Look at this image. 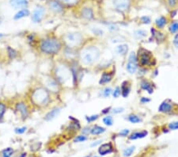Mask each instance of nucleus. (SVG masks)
I'll return each mask as SVG.
<instances>
[{"label": "nucleus", "instance_id": "obj_1", "mask_svg": "<svg viewBox=\"0 0 178 157\" xmlns=\"http://www.w3.org/2000/svg\"><path fill=\"white\" fill-rule=\"evenodd\" d=\"M62 44L59 39L55 37H48L40 41V49L47 55H55L60 51Z\"/></svg>", "mask_w": 178, "mask_h": 157}, {"label": "nucleus", "instance_id": "obj_2", "mask_svg": "<svg viewBox=\"0 0 178 157\" xmlns=\"http://www.w3.org/2000/svg\"><path fill=\"white\" fill-rule=\"evenodd\" d=\"M100 56V52L98 48L96 46H89L85 48L83 51L81 52V58L83 64L86 65H93L99 59Z\"/></svg>", "mask_w": 178, "mask_h": 157}, {"label": "nucleus", "instance_id": "obj_3", "mask_svg": "<svg viewBox=\"0 0 178 157\" xmlns=\"http://www.w3.org/2000/svg\"><path fill=\"white\" fill-rule=\"evenodd\" d=\"M31 99L35 104L39 106H44L49 102L50 96L47 91H46L45 89L37 88L32 92Z\"/></svg>", "mask_w": 178, "mask_h": 157}, {"label": "nucleus", "instance_id": "obj_4", "mask_svg": "<svg viewBox=\"0 0 178 157\" xmlns=\"http://www.w3.org/2000/svg\"><path fill=\"white\" fill-rule=\"evenodd\" d=\"M137 59H138V64L142 67L152 66L155 64V61L153 58L152 53L143 48H140L138 49Z\"/></svg>", "mask_w": 178, "mask_h": 157}, {"label": "nucleus", "instance_id": "obj_5", "mask_svg": "<svg viewBox=\"0 0 178 157\" xmlns=\"http://www.w3.org/2000/svg\"><path fill=\"white\" fill-rule=\"evenodd\" d=\"M55 76H56L57 80L62 83H65L69 80H73L72 78L71 71L66 66H59L56 68L55 72Z\"/></svg>", "mask_w": 178, "mask_h": 157}, {"label": "nucleus", "instance_id": "obj_6", "mask_svg": "<svg viewBox=\"0 0 178 157\" xmlns=\"http://www.w3.org/2000/svg\"><path fill=\"white\" fill-rule=\"evenodd\" d=\"M46 13V9L44 6L37 5L32 12V21L33 23H40L44 18Z\"/></svg>", "mask_w": 178, "mask_h": 157}, {"label": "nucleus", "instance_id": "obj_7", "mask_svg": "<svg viewBox=\"0 0 178 157\" xmlns=\"http://www.w3.org/2000/svg\"><path fill=\"white\" fill-rule=\"evenodd\" d=\"M83 38L80 33H70L65 36V41L70 47H74L78 45L82 41Z\"/></svg>", "mask_w": 178, "mask_h": 157}, {"label": "nucleus", "instance_id": "obj_8", "mask_svg": "<svg viewBox=\"0 0 178 157\" xmlns=\"http://www.w3.org/2000/svg\"><path fill=\"white\" fill-rule=\"evenodd\" d=\"M138 59L137 55L134 52L130 53L128 57V61H127V65H126V69L130 74H134L138 69Z\"/></svg>", "mask_w": 178, "mask_h": 157}, {"label": "nucleus", "instance_id": "obj_9", "mask_svg": "<svg viewBox=\"0 0 178 157\" xmlns=\"http://www.w3.org/2000/svg\"><path fill=\"white\" fill-rule=\"evenodd\" d=\"M114 8L119 13H126L131 6V0H112Z\"/></svg>", "mask_w": 178, "mask_h": 157}, {"label": "nucleus", "instance_id": "obj_10", "mask_svg": "<svg viewBox=\"0 0 178 157\" xmlns=\"http://www.w3.org/2000/svg\"><path fill=\"white\" fill-rule=\"evenodd\" d=\"M47 5L51 11L55 12L56 14L62 13L63 10H64V6L59 2V0H49V2H47Z\"/></svg>", "mask_w": 178, "mask_h": 157}, {"label": "nucleus", "instance_id": "obj_11", "mask_svg": "<svg viewBox=\"0 0 178 157\" xmlns=\"http://www.w3.org/2000/svg\"><path fill=\"white\" fill-rule=\"evenodd\" d=\"M29 2L28 0H9V5L15 10L27 8Z\"/></svg>", "mask_w": 178, "mask_h": 157}, {"label": "nucleus", "instance_id": "obj_12", "mask_svg": "<svg viewBox=\"0 0 178 157\" xmlns=\"http://www.w3.org/2000/svg\"><path fill=\"white\" fill-rule=\"evenodd\" d=\"M80 15L85 20H92L94 18V12L89 6H84L80 10Z\"/></svg>", "mask_w": 178, "mask_h": 157}, {"label": "nucleus", "instance_id": "obj_13", "mask_svg": "<svg viewBox=\"0 0 178 157\" xmlns=\"http://www.w3.org/2000/svg\"><path fill=\"white\" fill-rule=\"evenodd\" d=\"M15 108H16V110H17L20 114H21V117H22L24 119L26 118V117H28V106H27V105L25 104V102H17V104H16Z\"/></svg>", "mask_w": 178, "mask_h": 157}, {"label": "nucleus", "instance_id": "obj_14", "mask_svg": "<svg viewBox=\"0 0 178 157\" xmlns=\"http://www.w3.org/2000/svg\"><path fill=\"white\" fill-rule=\"evenodd\" d=\"M173 110V106L171 102L169 101H164L161 102V105L158 107V111L161 113H164V114H169Z\"/></svg>", "mask_w": 178, "mask_h": 157}, {"label": "nucleus", "instance_id": "obj_15", "mask_svg": "<svg viewBox=\"0 0 178 157\" xmlns=\"http://www.w3.org/2000/svg\"><path fill=\"white\" fill-rule=\"evenodd\" d=\"M113 151V148L111 143H107V144H103L99 147L98 152L100 155H106L108 154L112 153Z\"/></svg>", "mask_w": 178, "mask_h": 157}, {"label": "nucleus", "instance_id": "obj_16", "mask_svg": "<svg viewBox=\"0 0 178 157\" xmlns=\"http://www.w3.org/2000/svg\"><path fill=\"white\" fill-rule=\"evenodd\" d=\"M60 111H61L60 107L54 108V109L50 110V111L46 114L45 117H44V120L47 121H51V120H53L54 118H55L57 116L59 115Z\"/></svg>", "mask_w": 178, "mask_h": 157}, {"label": "nucleus", "instance_id": "obj_17", "mask_svg": "<svg viewBox=\"0 0 178 157\" xmlns=\"http://www.w3.org/2000/svg\"><path fill=\"white\" fill-rule=\"evenodd\" d=\"M29 15H30V10H29L28 8H23V9L19 10L18 11L14 14L13 19H14V20H19V19L28 17V16Z\"/></svg>", "mask_w": 178, "mask_h": 157}, {"label": "nucleus", "instance_id": "obj_18", "mask_svg": "<svg viewBox=\"0 0 178 157\" xmlns=\"http://www.w3.org/2000/svg\"><path fill=\"white\" fill-rule=\"evenodd\" d=\"M112 76H113V73L108 72H103L102 76L100 77V81H99V83H100V85H104V84L109 83L112 80Z\"/></svg>", "mask_w": 178, "mask_h": 157}, {"label": "nucleus", "instance_id": "obj_19", "mask_svg": "<svg viewBox=\"0 0 178 157\" xmlns=\"http://www.w3.org/2000/svg\"><path fill=\"white\" fill-rule=\"evenodd\" d=\"M121 95L123 98H127V96L130 94V91H131V85L129 82L127 81H124L123 83L121 84Z\"/></svg>", "mask_w": 178, "mask_h": 157}, {"label": "nucleus", "instance_id": "obj_20", "mask_svg": "<svg viewBox=\"0 0 178 157\" xmlns=\"http://www.w3.org/2000/svg\"><path fill=\"white\" fill-rule=\"evenodd\" d=\"M140 87L142 90L146 91L149 94H152L153 92V85L148 80H143L141 81Z\"/></svg>", "mask_w": 178, "mask_h": 157}, {"label": "nucleus", "instance_id": "obj_21", "mask_svg": "<svg viewBox=\"0 0 178 157\" xmlns=\"http://www.w3.org/2000/svg\"><path fill=\"white\" fill-rule=\"evenodd\" d=\"M147 134L148 132L146 130L140 131V132H133V133H131V136H129V139L131 140H137V139H141L147 136Z\"/></svg>", "mask_w": 178, "mask_h": 157}, {"label": "nucleus", "instance_id": "obj_22", "mask_svg": "<svg viewBox=\"0 0 178 157\" xmlns=\"http://www.w3.org/2000/svg\"><path fill=\"white\" fill-rule=\"evenodd\" d=\"M167 24V18L165 16H161L155 20V26L157 29H163Z\"/></svg>", "mask_w": 178, "mask_h": 157}, {"label": "nucleus", "instance_id": "obj_23", "mask_svg": "<svg viewBox=\"0 0 178 157\" xmlns=\"http://www.w3.org/2000/svg\"><path fill=\"white\" fill-rule=\"evenodd\" d=\"M151 34L153 37L157 41H162L165 39V35L162 33L159 32V31L156 30L153 28L151 29Z\"/></svg>", "mask_w": 178, "mask_h": 157}, {"label": "nucleus", "instance_id": "obj_24", "mask_svg": "<svg viewBox=\"0 0 178 157\" xmlns=\"http://www.w3.org/2000/svg\"><path fill=\"white\" fill-rule=\"evenodd\" d=\"M116 52L118 55L125 56L128 52V45H120L116 48Z\"/></svg>", "mask_w": 178, "mask_h": 157}, {"label": "nucleus", "instance_id": "obj_25", "mask_svg": "<svg viewBox=\"0 0 178 157\" xmlns=\"http://www.w3.org/2000/svg\"><path fill=\"white\" fill-rule=\"evenodd\" d=\"M104 132H105V129L104 128H103L101 126H99V125H95L93 128H91L90 134L96 136V135L101 134V133H103Z\"/></svg>", "mask_w": 178, "mask_h": 157}, {"label": "nucleus", "instance_id": "obj_26", "mask_svg": "<svg viewBox=\"0 0 178 157\" xmlns=\"http://www.w3.org/2000/svg\"><path fill=\"white\" fill-rule=\"evenodd\" d=\"M146 36H147V32L144 29H137L134 33V37L137 40H140V39L146 37Z\"/></svg>", "mask_w": 178, "mask_h": 157}, {"label": "nucleus", "instance_id": "obj_27", "mask_svg": "<svg viewBox=\"0 0 178 157\" xmlns=\"http://www.w3.org/2000/svg\"><path fill=\"white\" fill-rule=\"evenodd\" d=\"M127 120H128L131 123L133 124H137V123H140L142 122V120L139 116L136 115V114H131L129 115L128 117H127Z\"/></svg>", "mask_w": 178, "mask_h": 157}, {"label": "nucleus", "instance_id": "obj_28", "mask_svg": "<svg viewBox=\"0 0 178 157\" xmlns=\"http://www.w3.org/2000/svg\"><path fill=\"white\" fill-rule=\"evenodd\" d=\"M63 6H75L79 2L80 0H59Z\"/></svg>", "mask_w": 178, "mask_h": 157}, {"label": "nucleus", "instance_id": "obj_29", "mask_svg": "<svg viewBox=\"0 0 178 157\" xmlns=\"http://www.w3.org/2000/svg\"><path fill=\"white\" fill-rule=\"evenodd\" d=\"M7 55L9 57V60H13V59H15L17 57V52L10 46H7Z\"/></svg>", "mask_w": 178, "mask_h": 157}, {"label": "nucleus", "instance_id": "obj_30", "mask_svg": "<svg viewBox=\"0 0 178 157\" xmlns=\"http://www.w3.org/2000/svg\"><path fill=\"white\" fill-rule=\"evenodd\" d=\"M47 87H48L51 91H55L56 90H58V83H57V82L55 81V80H50L47 81Z\"/></svg>", "mask_w": 178, "mask_h": 157}, {"label": "nucleus", "instance_id": "obj_31", "mask_svg": "<svg viewBox=\"0 0 178 157\" xmlns=\"http://www.w3.org/2000/svg\"><path fill=\"white\" fill-rule=\"evenodd\" d=\"M134 150H135V147L134 146H130L128 148H127L126 149L123 150V155L124 157H129L131 156L133 153H134Z\"/></svg>", "mask_w": 178, "mask_h": 157}, {"label": "nucleus", "instance_id": "obj_32", "mask_svg": "<svg viewBox=\"0 0 178 157\" xmlns=\"http://www.w3.org/2000/svg\"><path fill=\"white\" fill-rule=\"evenodd\" d=\"M14 151L12 148H6L2 151V157H11Z\"/></svg>", "mask_w": 178, "mask_h": 157}, {"label": "nucleus", "instance_id": "obj_33", "mask_svg": "<svg viewBox=\"0 0 178 157\" xmlns=\"http://www.w3.org/2000/svg\"><path fill=\"white\" fill-rule=\"evenodd\" d=\"M169 32L172 33H176L178 32V22H173L170 24L169 28Z\"/></svg>", "mask_w": 178, "mask_h": 157}, {"label": "nucleus", "instance_id": "obj_34", "mask_svg": "<svg viewBox=\"0 0 178 157\" xmlns=\"http://www.w3.org/2000/svg\"><path fill=\"white\" fill-rule=\"evenodd\" d=\"M103 123L107 126H111L113 124V118L112 116H106L103 118Z\"/></svg>", "mask_w": 178, "mask_h": 157}, {"label": "nucleus", "instance_id": "obj_35", "mask_svg": "<svg viewBox=\"0 0 178 157\" xmlns=\"http://www.w3.org/2000/svg\"><path fill=\"white\" fill-rule=\"evenodd\" d=\"M6 106L4 104L3 102H0V120L3 118L4 115L6 114Z\"/></svg>", "mask_w": 178, "mask_h": 157}, {"label": "nucleus", "instance_id": "obj_36", "mask_svg": "<svg viewBox=\"0 0 178 157\" xmlns=\"http://www.w3.org/2000/svg\"><path fill=\"white\" fill-rule=\"evenodd\" d=\"M112 94V89L111 87H105L102 91V95L104 98H108Z\"/></svg>", "mask_w": 178, "mask_h": 157}, {"label": "nucleus", "instance_id": "obj_37", "mask_svg": "<svg viewBox=\"0 0 178 157\" xmlns=\"http://www.w3.org/2000/svg\"><path fill=\"white\" fill-rule=\"evenodd\" d=\"M87 136H85V135H79V136H76L74 138V142L75 143H81V142H84L85 140H87Z\"/></svg>", "mask_w": 178, "mask_h": 157}, {"label": "nucleus", "instance_id": "obj_38", "mask_svg": "<svg viewBox=\"0 0 178 157\" xmlns=\"http://www.w3.org/2000/svg\"><path fill=\"white\" fill-rule=\"evenodd\" d=\"M164 1L169 7H174L178 4V0H164Z\"/></svg>", "mask_w": 178, "mask_h": 157}, {"label": "nucleus", "instance_id": "obj_39", "mask_svg": "<svg viewBox=\"0 0 178 157\" xmlns=\"http://www.w3.org/2000/svg\"><path fill=\"white\" fill-rule=\"evenodd\" d=\"M98 117H99L98 114H94V115L86 116V117H85V119H86L88 123H91V122H93V121H96Z\"/></svg>", "mask_w": 178, "mask_h": 157}, {"label": "nucleus", "instance_id": "obj_40", "mask_svg": "<svg viewBox=\"0 0 178 157\" xmlns=\"http://www.w3.org/2000/svg\"><path fill=\"white\" fill-rule=\"evenodd\" d=\"M140 21L141 22L143 23V24H146V25H148L151 22V18H150L149 16H142V17L140 18Z\"/></svg>", "mask_w": 178, "mask_h": 157}, {"label": "nucleus", "instance_id": "obj_41", "mask_svg": "<svg viewBox=\"0 0 178 157\" xmlns=\"http://www.w3.org/2000/svg\"><path fill=\"white\" fill-rule=\"evenodd\" d=\"M27 128L25 126L23 127H18V128H15L14 129V132L17 133V134H23L24 132H26Z\"/></svg>", "mask_w": 178, "mask_h": 157}, {"label": "nucleus", "instance_id": "obj_42", "mask_svg": "<svg viewBox=\"0 0 178 157\" xmlns=\"http://www.w3.org/2000/svg\"><path fill=\"white\" fill-rule=\"evenodd\" d=\"M121 95V89H120V87H116V89L114 90V91H112V96L116 99L119 95Z\"/></svg>", "mask_w": 178, "mask_h": 157}, {"label": "nucleus", "instance_id": "obj_43", "mask_svg": "<svg viewBox=\"0 0 178 157\" xmlns=\"http://www.w3.org/2000/svg\"><path fill=\"white\" fill-rule=\"evenodd\" d=\"M169 129L171 130H176L178 129V121H173L169 124Z\"/></svg>", "mask_w": 178, "mask_h": 157}, {"label": "nucleus", "instance_id": "obj_44", "mask_svg": "<svg viewBox=\"0 0 178 157\" xmlns=\"http://www.w3.org/2000/svg\"><path fill=\"white\" fill-rule=\"evenodd\" d=\"M108 29L110 31H117L119 30V28H118L117 26H116L113 23H111V24H108Z\"/></svg>", "mask_w": 178, "mask_h": 157}, {"label": "nucleus", "instance_id": "obj_45", "mask_svg": "<svg viewBox=\"0 0 178 157\" xmlns=\"http://www.w3.org/2000/svg\"><path fill=\"white\" fill-rule=\"evenodd\" d=\"M123 111H124V108L123 107H116L114 108L113 110H112V113L115 114H120V113H123Z\"/></svg>", "mask_w": 178, "mask_h": 157}, {"label": "nucleus", "instance_id": "obj_46", "mask_svg": "<svg viewBox=\"0 0 178 157\" xmlns=\"http://www.w3.org/2000/svg\"><path fill=\"white\" fill-rule=\"evenodd\" d=\"M129 132H130V131H129V129H123V130L120 131V132H119V135L120 136H128Z\"/></svg>", "mask_w": 178, "mask_h": 157}, {"label": "nucleus", "instance_id": "obj_47", "mask_svg": "<svg viewBox=\"0 0 178 157\" xmlns=\"http://www.w3.org/2000/svg\"><path fill=\"white\" fill-rule=\"evenodd\" d=\"M150 102V99H148V98H145V97H142V98H141V99H140V102L141 103H142V104H146V103Z\"/></svg>", "mask_w": 178, "mask_h": 157}, {"label": "nucleus", "instance_id": "obj_48", "mask_svg": "<svg viewBox=\"0 0 178 157\" xmlns=\"http://www.w3.org/2000/svg\"><path fill=\"white\" fill-rule=\"evenodd\" d=\"M173 45H174V46L176 49H178V33L176 34V36L174 37V39H173Z\"/></svg>", "mask_w": 178, "mask_h": 157}, {"label": "nucleus", "instance_id": "obj_49", "mask_svg": "<svg viewBox=\"0 0 178 157\" xmlns=\"http://www.w3.org/2000/svg\"><path fill=\"white\" fill-rule=\"evenodd\" d=\"M93 33L97 35H103V31L101 29H99L96 28L95 29H93Z\"/></svg>", "mask_w": 178, "mask_h": 157}, {"label": "nucleus", "instance_id": "obj_50", "mask_svg": "<svg viewBox=\"0 0 178 157\" xmlns=\"http://www.w3.org/2000/svg\"><path fill=\"white\" fill-rule=\"evenodd\" d=\"M101 142H102V140H97V141H96V142H93V144H91V147L93 148V147H96V146H97L98 144H101Z\"/></svg>", "mask_w": 178, "mask_h": 157}, {"label": "nucleus", "instance_id": "obj_51", "mask_svg": "<svg viewBox=\"0 0 178 157\" xmlns=\"http://www.w3.org/2000/svg\"><path fill=\"white\" fill-rule=\"evenodd\" d=\"M90 130L91 128H85L84 129H82V132L84 134H89V133H90Z\"/></svg>", "mask_w": 178, "mask_h": 157}, {"label": "nucleus", "instance_id": "obj_52", "mask_svg": "<svg viewBox=\"0 0 178 157\" xmlns=\"http://www.w3.org/2000/svg\"><path fill=\"white\" fill-rule=\"evenodd\" d=\"M110 110H111V107H108V108H105L104 110H102V113L103 114H107V113H108V112L110 111Z\"/></svg>", "mask_w": 178, "mask_h": 157}, {"label": "nucleus", "instance_id": "obj_53", "mask_svg": "<svg viewBox=\"0 0 178 157\" xmlns=\"http://www.w3.org/2000/svg\"><path fill=\"white\" fill-rule=\"evenodd\" d=\"M3 37H5V34H4V33H0V39H1V38Z\"/></svg>", "mask_w": 178, "mask_h": 157}, {"label": "nucleus", "instance_id": "obj_54", "mask_svg": "<svg viewBox=\"0 0 178 157\" xmlns=\"http://www.w3.org/2000/svg\"><path fill=\"white\" fill-rule=\"evenodd\" d=\"M93 157H100V156H97V155H95V156H93Z\"/></svg>", "mask_w": 178, "mask_h": 157}, {"label": "nucleus", "instance_id": "obj_55", "mask_svg": "<svg viewBox=\"0 0 178 157\" xmlns=\"http://www.w3.org/2000/svg\"><path fill=\"white\" fill-rule=\"evenodd\" d=\"M85 157H90V156H89V155H87V156H85Z\"/></svg>", "mask_w": 178, "mask_h": 157}, {"label": "nucleus", "instance_id": "obj_56", "mask_svg": "<svg viewBox=\"0 0 178 157\" xmlns=\"http://www.w3.org/2000/svg\"><path fill=\"white\" fill-rule=\"evenodd\" d=\"M40 1H45V0H40Z\"/></svg>", "mask_w": 178, "mask_h": 157}]
</instances>
